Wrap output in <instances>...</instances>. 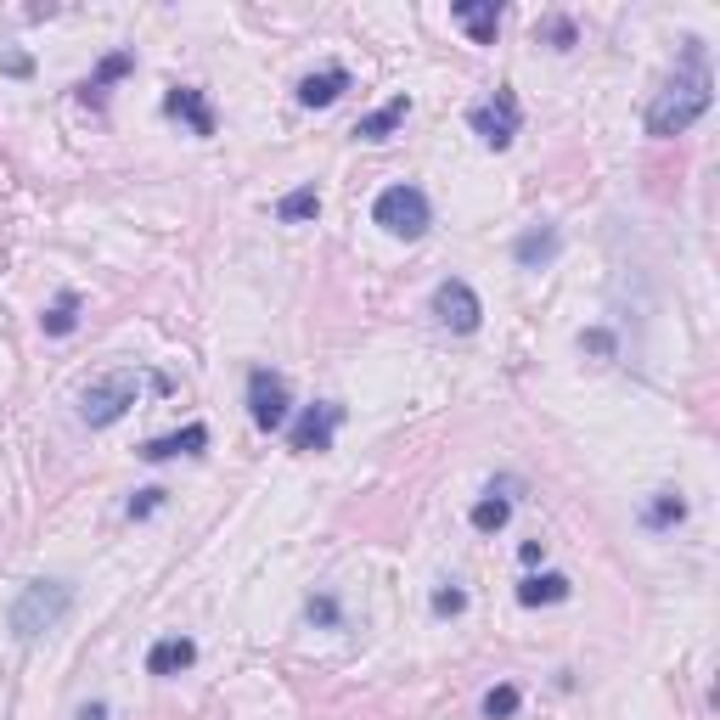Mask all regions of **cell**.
I'll return each mask as SVG.
<instances>
[{
    "mask_svg": "<svg viewBox=\"0 0 720 720\" xmlns=\"http://www.w3.org/2000/svg\"><path fill=\"white\" fill-rule=\"evenodd\" d=\"M686 62L693 69L675 74L659 96H653V108H647V136H681V129H693L709 102H715V90H709V74H704V46L698 40H686Z\"/></svg>",
    "mask_w": 720,
    "mask_h": 720,
    "instance_id": "cell-1",
    "label": "cell"
},
{
    "mask_svg": "<svg viewBox=\"0 0 720 720\" xmlns=\"http://www.w3.org/2000/svg\"><path fill=\"white\" fill-rule=\"evenodd\" d=\"M74 613V585H62V580H35V585H23V597L12 603V636L17 642H40L51 636L62 619Z\"/></svg>",
    "mask_w": 720,
    "mask_h": 720,
    "instance_id": "cell-2",
    "label": "cell"
},
{
    "mask_svg": "<svg viewBox=\"0 0 720 720\" xmlns=\"http://www.w3.org/2000/svg\"><path fill=\"white\" fill-rule=\"evenodd\" d=\"M372 220L383 225L388 237H406V243H417L422 232H429V198H422L417 186H388V191H377V203H372Z\"/></svg>",
    "mask_w": 720,
    "mask_h": 720,
    "instance_id": "cell-3",
    "label": "cell"
},
{
    "mask_svg": "<svg viewBox=\"0 0 720 720\" xmlns=\"http://www.w3.org/2000/svg\"><path fill=\"white\" fill-rule=\"evenodd\" d=\"M141 395V377L136 372H108V377H96L85 388V400H79V417L90 422V429H113V422L136 406Z\"/></svg>",
    "mask_w": 720,
    "mask_h": 720,
    "instance_id": "cell-4",
    "label": "cell"
},
{
    "mask_svg": "<svg viewBox=\"0 0 720 720\" xmlns=\"http://www.w3.org/2000/svg\"><path fill=\"white\" fill-rule=\"evenodd\" d=\"M248 417H253L259 434H282L287 429V383H282V372H271V367L248 372Z\"/></svg>",
    "mask_w": 720,
    "mask_h": 720,
    "instance_id": "cell-5",
    "label": "cell"
},
{
    "mask_svg": "<svg viewBox=\"0 0 720 720\" xmlns=\"http://www.w3.org/2000/svg\"><path fill=\"white\" fill-rule=\"evenodd\" d=\"M468 124L484 136V147H496V152H507L512 147V136H518V124H523V113H518V96L501 85L489 102H479L473 113H468Z\"/></svg>",
    "mask_w": 720,
    "mask_h": 720,
    "instance_id": "cell-6",
    "label": "cell"
},
{
    "mask_svg": "<svg viewBox=\"0 0 720 720\" xmlns=\"http://www.w3.org/2000/svg\"><path fill=\"white\" fill-rule=\"evenodd\" d=\"M434 321L450 326V333H479V321H484L479 293H473L462 276H445V282L434 287Z\"/></svg>",
    "mask_w": 720,
    "mask_h": 720,
    "instance_id": "cell-7",
    "label": "cell"
},
{
    "mask_svg": "<svg viewBox=\"0 0 720 720\" xmlns=\"http://www.w3.org/2000/svg\"><path fill=\"white\" fill-rule=\"evenodd\" d=\"M338 422H344V406H310L299 422L287 429V445L299 450V456H315V450H333V434H338Z\"/></svg>",
    "mask_w": 720,
    "mask_h": 720,
    "instance_id": "cell-8",
    "label": "cell"
},
{
    "mask_svg": "<svg viewBox=\"0 0 720 720\" xmlns=\"http://www.w3.org/2000/svg\"><path fill=\"white\" fill-rule=\"evenodd\" d=\"M163 113L191 124V136H214V108H209V96L198 85H175L170 96H163Z\"/></svg>",
    "mask_w": 720,
    "mask_h": 720,
    "instance_id": "cell-9",
    "label": "cell"
},
{
    "mask_svg": "<svg viewBox=\"0 0 720 720\" xmlns=\"http://www.w3.org/2000/svg\"><path fill=\"white\" fill-rule=\"evenodd\" d=\"M450 17L473 35V46H496V35H501V7L496 0H456Z\"/></svg>",
    "mask_w": 720,
    "mask_h": 720,
    "instance_id": "cell-10",
    "label": "cell"
},
{
    "mask_svg": "<svg viewBox=\"0 0 720 720\" xmlns=\"http://www.w3.org/2000/svg\"><path fill=\"white\" fill-rule=\"evenodd\" d=\"M209 445V429H203V422H186V429L181 434H163V439H147L136 456H141V462H175V456H198Z\"/></svg>",
    "mask_w": 720,
    "mask_h": 720,
    "instance_id": "cell-11",
    "label": "cell"
},
{
    "mask_svg": "<svg viewBox=\"0 0 720 720\" xmlns=\"http://www.w3.org/2000/svg\"><path fill=\"white\" fill-rule=\"evenodd\" d=\"M191 665H198V642H191V636H163L147 653V675H181Z\"/></svg>",
    "mask_w": 720,
    "mask_h": 720,
    "instance_id": "cell-12",
    "label": "cell"
},
{
    "mask_svg": "<svg viewBox=\"0 0 720 720\" xmlns=\"http://www.w3.org/2000/svg\"><path fill=\"white\" fill-rule=\"evenodd\" d=\"M349 90V69H321L310 79H299V108H333Z\"/></svg>",
    "mask_w": 720,
    "mask_h": 720,
    "instance_id": "cell-13",
    "label": "cell"
},
{
    "mask_svg": "<svg viewBox=\"0 0 720 720\" xmlns=\"http://www.w3.org/2000/svg\"><path fill=\"white\" fill-rule=\"evenodd\" d=\"M406 113H411V96H395V102H383L377 113L360 119L355 136H360V141H388V136H395V129L406 124Z\"/></svg>",
    "mask_w": 720,
    "mask_h": 720,
    "instance_id": "cell-14",
    "label": "cell"
},
{
    "mask_svg": "<svg viewBox=\"0 0 720 720\" xmlns=\"http://www.w3.org/2000/svg\"><path fill=\"white\" fill-rule=\"evenodd\" d=\"M569 592H574L569 574H530L518 585V603L523 608H551V603H569Z\"/></svg>",
    "mask_w": 720,
    "mask_h": 720,
    "instance_id": "cell-15",
    "label": "cell"
},
{
    "mask_svg": "<svg viewBox=\"0 0 720 720\" xmlns=\"http://www.w3.org/2000/svg\"><path fill=\"white\" fill-rule=\"evenodd\" d=\"M512 253H518L523 271H541V265H551V259H558V232H551V225H535V232L518 237Z\"/></svg>",
    "mask_w": 720,
    "mask_h": 720,
    "instance_id": "cell-16",
    "label": "cell"
},
{
    "mask_svg": "<svg viewBox=\"0 0 720 720\" xmlns=\"http://www.w3.org/2000/svg\"><path fill=\"white\" fill-rule=\"evenodd\" d=\"M129 69H136V57H129V51H113V57H102V69H96V74L79 85V96H85V102H102V90H108L113 79H124Z\"/></svg>",
    "mask_w": 720,
    "mask_h": 720,
    "instance_id": "cell-17",
    "label": "cell"
},
{
    "mask_svg": "<svg viewBox=\"0 0 720 720\" xmlns=\"http://www.w3.org/2000/svg\"><path fill=\"white\" fill-rule=\"evenodd\" d=\"M507 518H512V501L507 496H496V489H489L484 501H473V512H468V523L479 535H496V530H507Z\"/></svg>",
    "mask_w": 720,
    "mask_h": 720,
    "instance_id": "cell-18",
    "label": "cell"
},
{
    "mask_svg": "<svg viewBox=\"0 0 720 720\" xmlns=\"http://www.w3.org/2000/svg\"><path fill=\"white\" fill-rule=\"evenodd\" d=\"M321 214V191L315 186H293L287 198L276 203V220H287V225H299V220H315Z\"/></svg>",
    "mask_w": 720,
    "mask_h": 720,
    "instance_id": "cell-19",
    "label": "cell"
},
{
    "mask_svg": "<svg viewBox=\"0 0 720 720\" xmlns=\"http://www.w3.org/2000/svg\"><path fill=\"white\" fill-rule=\"evenodd\" d=\"M681 518H686V501L675 496V489H659V496L647 501V512H642L647 530H670V523H681Z\"/></svg>",
    "mask_w": 720,
    "mask_h": 720,
    "instance_id": "cell-20",
    "label": "cell"
},
{
    "mask_svg": "<svg viewBox=\"0 0 720 720\" xmlns=\"http://www.w3.org/2000/svg\"><path fill=\"white\" fill-rule=\"evenodd\" d=\"M40 326H46V338H69L79 326V299H74V293H62V299L40 315Z\"/></svg>",
    "mask_w": 720,
    "mask_h": 720,
    "instance_id": "cell-21",
    "label": "cell"
},
{
    "mask_svg": "<svg viewBox=\"0 0 720 720\" xmlns=\"http://www.w3.org/2000/svg\"><path fill=\"white\" fill-rule=\"evenodd\" d=\"M518 704H523V698H518L512 681H501V686H489V693H484V715H489V720H512Z\"/></svg>",
    "mask_w": 720,
    "mask_h": 720,
    "instance_id": "cell-22",
    "label": "cell"
},
{
    "mask_svg": "<svg viewBox=\"0 0 720 720\" xmlns=\"http://www.w3.org/2000/svg\"><path fill=\"white\" fill-rule=\"evenodd\" d=\"M462 608H468V592H462V585H439V592H434V613H439V619H456Z\"/></svg>",
    "mask_w": 720,
    "mask_h": 720,
    "instance_id": "cell-23",
    "label": "cell"
},
{
    "mask_svg": "<svg viewBox=\"0 0 720 720\" xmlns=\"http://www.w3.org/2000/svg\"><path fill=\"white\" fill-rule=\"evenodd\" d=\"M541 35L558 46V51H569V46H574V23H569V17H546V23H541Z\"/></svg>",
    "mask_w": 720,
    "mask_h": 720,
    "instance_id": "cell-24",
    "label": "cell"
},
{
    "mask_svg": "<svg viewBox=\"0 0 720 720\" xmlns=\"http://www.w3.org/2000/svg\"><path fill=\"white\" fill-rule=\"evenodd\" d=\"M163 507V489H141L136 501H129V518H147V512H158Z\"/></svg>",
    "mask_w": 720,
    "mask_h": 720,
    "instance_id": "cell-25",
    "label": "cell"
},
{
    "mask_svg": "<svg viewBox=\"0 0 720 720\" xmlns=\"http://www.w3.org/2000/svg\"><path fill=\"white\" fill-rule=\"evenodd\" d=\"M310 619H321V625H338V603L333 597H310Z\"/></svg>",
    "mask_w": 720,
    "mask_h": 720,
    "instance_id": "cell-26",
    "label": "cell"
},
{
    "mask_svg": "<svg viewBox=\"0 0 720 720\" xmlns=\"http://www.w3.org/2000/svg\"><path fill=\"white\" fill-rule=\"evenodd\" d=\"M0 69H7V74H28V69H35V62H28V57H17V51H0Z\"/></svg>",
    "mask_w": 720,
    "mask_h": 720,
    "instance_id": "cell-27",
    "label": "cell"
},
{
    "mask_svg": "<svg viewBox=\"0 0 720 720\" xmlns=\"http://www.w3.org/2000/svg\"><path fill=\"white\" fill-rule=\"evenodd\" d=\"M518 558H523V563H530V569H535V563L546 558V541H523V546H518Z\"/></svg>",
    "mask_w": 720,
    "mask_h": 720,
    "instance_id": "cell-28",
    "label": "cell"
},
{
    "mask_svg": "<svg viewBox=\"0 0 720 720\" xmlns=\"http://www.w3.org/2000/svg\"><path fill=\"white\" fill-rule=\"evenodd\" d=\"M580 349H597V355H613V338H608V333H585V338H580Z\"/></svg>",
    "mask_w": 720,
    "mask_h": 720,
    "instance_id": "cell-29",
    "label": "cell"
},
{
    "mask_svg": "<svg viewBox=\"0 0 720 720\" xmlns=\"http://www.w3.org/2000/svg\"><path fill=\"white\" fill-rule=\"evenodd\" d=\"M79 720H108V704H102V698L85 704V709H79Z\"/></svg>",
    "mask_w": 720,
    "mask_h": 720,
    "instance_id": "cell-30",
    "label": "cell"
}]
</instances>
